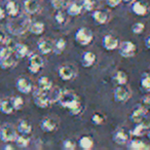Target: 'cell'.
<instances>
[{
	"label": "cell",
	"mask_w": 150,
	"mask_h": 150,
	"mask_svg": "<svg viewBox=\"0 0 150 150\" xmlns=\"http://www.w3.org/2000/svg\"><path fill=\"white\" fill-rule=\"evenodd\" d=\"M106 3L109 7L111 8H114V7L118 6L121 3V0H106Z\"/></svg>",
	"instance_id": "44"
},
{
	"label": "cell",
	"mask_w": 150,
	"mask_h": 150,
	"mask_svg": "<svg viewBox=\"0 0 150 150\" xmlns=\"http://www.w3.org/2000/svg\"><path fill=\"white\" fill-rule=\"evenodd\" d=\"M16 88L22 94H30L33 91V86L31 81L25 77H20L16 82Z\"/></svg>",
	"instance_id": "11"
},
{
	"label": "cell",
	"mask_w": 150,
	"mask_h": 150,
	"mask_svg": "<svg viewBox=\"0 0 150 150\" xmlns=\"http://www.w3.org/2000/svg\"><path fill=\"white\" fill-rule=\"evenodd\" d=\"M93 20L98 25H104L109 21V13L104 9H98L93 13Z\"/></svg>",
	"instance_id": "14"
},
{
	"label": "cell",
	"mask_w": 150,
	"mask_h": 150,
	"mask_svg": "<svg viewBox=\"0 0 150 150\" xmlns=\"http://www.w3.org/2000/svg\"><path fill=\"white\" fill-rule=\"evenodd\" d=\"M54 21L59 24V25H64L67 22V18L65 13H63L62 11H57L56 15H54Z\"/></svg>",
	"instance_id": "41"
},
{
	"label": "cell",
	"mask_w": 150,
	"mask_h": 150,
	"mask_svg": "<svg viewBox=\"0 0 150 150\" xmlns=\"http://www.w3.org/2000/svg\"><path fill=\"white\" fill-rule=\"evenodd\" d=\"M131 96V91L125 86H125H117V88L113 93V98L117 103H127L129 100Z\"/></svg>",
	"instance_id": "6"
},
{
	"label": "cell",
	"mask_w": 150,
	"mask_h": 150,
	"mask_svg": "<svg viewBox=\"0 0 150 150\" xmlns=\"http://www.w3.org/2000/svg\"><path fill=\"white\" fill-rule=\"evenodd\" d=\"M3 149L4 150H13L15 149V146H13L11 143H6V145L3 147Z\"/></svg>",
	"instance_id": "47"
},
{
	"label": "cell",
	"mask_w": 150,
	"mask_h": 150,
	"mask_svg": "<svg viewBox=\"0 0 150 150\" xmlns=\"http://www.w3.org/2000/svg\"><path fill=\"white\" fill-rule=\"evenodd\" d=\"M145 46L147 50H149L150 48V37L149 36H147V37L145 38Z\"/></svg>",
	"instance_id": "48"
},
{
	"label": "cell",
	"mask_w": 150,
	"mask_h": 150,
	"mask_svg": "<svg viewBox=\"0 0 150 150\" xmlns=\"http://www.w3.org/2000/svg\"><path fill=\"white\" fill-rule=\"evenodd\" d=\"M148 129H149V123L144 119L143 121L137 123V125L131 131V134L134 137H142L148 131Z\"/></svg>",
	"instance_id": "18"
},
{
	"label": "cell",
	"mask_w": 150,
	"mask_h": 150,
	"mask_svg": "<svg viewBox=\"0 0 150 150\" xmlns=\"http://www.w3.org/2000/svg\"><path fill=\"white\" fill-rule=\"evenodd\" d=\"M5 16H6V13H5L4 8H2V7L0 6V20H3V19H4Z\"/></svg>",
	"instance_id": "46"
},
{
	"label": "cell",
	"mask_w": 150,
	"mask_h": 150,
	"mask_svg": "<svg viewBox=\"0 0 150 150\" xmlns=\"http://www.w3.org/2000/svg\"><path fill=\"white\" fill-rule=\"evenodd\" d=\"M141 101H142V104L144 105V107H148L150 104V98H149V95L146 94L145 96H143L141 98Z\"/></svg>",
	"instance_id": "45"
},
{
	"label": "cell",
	"mask_w": 150,
	"mask_h": 150,
	"mask_svg": "<svg viewBox=\"0 0 150 150\" xmlns=\"http://www.w3.org/2000/svg\"><path fill=\"white\" fill-rule=\"evenodd\" d=\"M57 102L62 107L66 108L71 115L77 116L83 111V105L81 103L79 96L72 91H63Z\"/></svg>",
	"instance_id": "1"
},
{
	"label": "cell",
	"mask_w": 150,
	"mask_h": 150,
	"mask_svg": "<svg viewBox=\"0 0 150 150\" xmlns=\"http://www.w3.org/2000/svg\"><path fill=\"white\" fill-rule=\"evenodd\" d=\"M18 131H19L20 134H23V135H29L32 132L31 122L29 120H26V119L19 121V123H18Z\"/></svg>",
	"instance_id": "28"
},
{
	"label": "cell",
	"mask_w": 150,
	"mask_h": 150,
	"mask_svg": "<svg viewBox=\"0 0 150 150\" xmlns=\"http://www.w3.org/2000/svg\"><path fill=\"white\" fill-rule=\"evenodd\" d=\"M45 30V26H44L43 23L41 22H33V23H30L29 26V30L32 34H35V35H41L42 33Z\"/></svg>",
	"instance_id": "27"
},
{
	"label": "cell",
	"mask_w": 150,
	"mask_h": 150,
	"mask_svg": "<svg viewBox=\"0 0 150 150\" xmlns=\"http://www.w3.org/2000/svg\"><path fill=\"white\" fill-rule=\"evenodd\" d=\"M11 19L13 20L7 23V29L13 35H23L29 30V26L31 23L29 15H22L20 17L17 16Z\"/></svg>",
	"instance_id": "2"
},
{
	"label": "cell",
	"mask_w": 150,
	"mask_h": 150,
	"mask_svg": "<svg viewBox=\"0 0 150 150\" xmlns=\"http://www.w3.org/2000/svg\"><path fill=\"white\" fill-rule=\"evenodd\" d=\"M58 73L60 78L62 80H64V81H70L76 75L75 69L71 65H63V66H61L59 68Z\"/></svg>",
	"instance_id": "8"
},
{
	"label": "cell",
	"mask_w": 150,
	"mask_h": 150,
	"mask_svg": "<svg viewBox=\"0 0 150 150\" xmlns=\"http://www.w3.org/2000/svg\"><path fill=\"white\" fill-rule=\"evenodd\" d=\"M91 120H92V122L94 123L95 125H101L105 121V117H104V115L101 114V113L96 112L92 115Z\"/></svg>",
	"instance_id": "39"
},
{
	"label": "cell",
	"mask_w": 150,
	"mask_h": 150,
	"mask_svg": "<svg viewBox=\"0 0 150 150\" xmlns=\"http://www.w3.org/2000/svg\"><path fill=\"white\" fill-rule=\"evenodd\" d=\"M5 35H4V33H3L2 31H0V43H3V41H4V39H5Z\"/></svg>",
	"instance_id": "49"
},
{
	"label": "cell",
	"mask_w": 150,
	"mask_h": 150,
	"mask_svg": "<svg viewBox=\"0 0 150 150\" xmlns=\"http://www.w3.org/2000/svg\"><path fill=\"white\" fill-rule=\"evenodd\" d=\"M15 66H16V60H13L11 57L0 61V68L2 69V70H8V69H11Z\"/></svg>",
	"instance_id": "34"
},
{
	"label": "cell",
	"mask_w": 150,
	"mask_h": 150,
	"mask_svg": "<svg viewBox=\"0 0 150 150\" xmlns=\"http://www.w3.org/2000/svg\"><path fill=\"white\" fill-rule=\"evenodd\" d=\"M41 70V67H38L35 66V65H31L29 64L28 65V71H29L31 74H38Z\"/></svg>",
	"instance_id": "43"
},
{
	"label": "cell",
	"mask_w": 150,
	"mask_h": 150,
	"mask_svg": "<svg viewBox=\"0 0 150 150\" xmlns=\"http://www.w3.org/2000/svg\"><path fill=\"white\" fill-rule=\"evenodd\" d=\"M17 137V132L11 125H5L0 129V140L4 143H11Z\"/></svg>",
	"instance_id": "7"
},
{
	"label": "cell",
	"mask_w": 150,
	"mask_h": 150,
	"mask_svg": "<svg viewBox=\"0 0 150 150\" xmlns=\"http://www.w3.org/2000/svg\"><path fill=\"white\" fill-rule=\"evenodd\" d=\"M40 129L45 133H52L58 129V122L52 117H44L40 121Z\"/></svg>",
	"instance_id": "10"
},
{
	"label": "cell",
	"mask_w": 150,
	"mask_h": 150,
	"mask_svg": "<svg viewBox=\"0 0 150 150\" xmlns=\"http://www.w3.org/2000/svg\"><path fill=\"white\" fill-rule=\"evenodd\" d=\"M11 54H13V50L8 46L4 45L0 48V61L9 58V57H11Z\"/></svg>",
	"instance_id": "40"
},
{
	"label": "cell",
	"mask_w": 150,
	"mask_h": 150,
	"mask_svg": "<svg viewBox=\"0 0 150 150\" xmlns=\"http://www.w3.org/2000/svg\"><path fill=\"white\" fill-rule=\"evenodd\" d=\"M66 8H67V13L69 16H71V17H77L83 11L80 3H76V2H72L70 4H68L66 6Z\"/></svg>",
	"instance_id": "24"
},
{
	"label": "cell",
	"mask_w": 150,
	"mask_h": 150,
	"mask_svg": "<svg viewBox=\"0 0 150 150\" xmlns=\"http://www.w3.org/2000/svg\"><path fill=\"white\" fill-rule=\"evenodd\" d=\"M119 40L113 35L107 34L103 37L102 39V45L106 50H114L118 47Z\"/></svg>",
	"instance_id": "12"
},
{
	"label": "cell",
	"mask_w": 150,
	"mask_h": 150,
	"mask_svg": "<svg viewBox=\"0 0 150 150\" xmlns=\"http://www.w3.org/2000/svg\"><path fill=\"white\" fill-rule=\"evenodd\" d=\"M66 46H67L66 40L64 38H59V39H57L52 43V52L56 54H61L66 50Z\"/></svg>",
	"instance_id": "26"
},
{
	"label": "cell",
	"mask_w": 150,
	"mask_h": 150,
	"mask_svg": "<svg viewBox=\"0 0 150 150\" xmlns=\"http://www.w3.org/2000/svg\"><path fill=\"white\" fill-rule=\"evenodd\" d=\"M132 11L136 16L144 17L148 13V5L144 1H137V0H135L134 2H132Z\"/></svg>",
	"instance_id": "13"
},
{
	"label": "cell",
	"mask_w": 150,
	"mask_h": 150,
	"mask_svg": "<svg viewBox=\"0 0 150 150\" xmlns=\"http://www.w3.org/2000/svg\"><path fill=\"white\" fill-rule=\"evenodd\" d=\"M4 11H5V13H6L7 16H9L11 18H15V17H17V16H19L20 6L16 1L11 0V1H8V2L6 3Z\"/></svg>",
	"instance_id": "21"
},
{
	"label": "cell",
	"mask_w": 150,
	"mask_h": 150,
	"mask_svg": "<svg viewBox=\"0 0 150 150\" xmlns=\"http://www.w3.org/2000/svg\"><path fill=\"white\" fill-rule=\"evenodd\" d=\"M78 146L83 150H90L94 147V139L90 136H82L78 140Z\"/></svg>",
	"instance_id": "25"
},
{
	"label": "cell",
	"mask_w": 150,
	"mask_h": 150,
	"mask_svg": "<svg viewBox=\"0 0 150 150\" xmlns=\"http://www.w3.org/2000/svg\"><path fill=\"white\" fill-rule=\"evenodd\" d=\"M75 41L77 42L79 45L81 46H86L93 41L94 39V35H93V32L91 31L88 28L81 27L75 32L74 35Z\"/></svg>",
	"instance_id": "3"
},
{
	"label": "cell",
	"mask_w": 150,
	"mask_h": 150,
	"mask_svg": "<svg viewBox=\"0 0 150 150\" xmlns=\"http://www.w3.org/2000/svg\"><path fill=\"white\" fill-rule=\"evenodd\" d=\"M52 43L54 42L50 39H41L38 41L37 48L41 54H48L52 52Z\"/></svg>",
	"instance_id": "20"
},
{
	"label": "cell",
	"mask_w": 150,
	"mask_h": 150,
	"mask_svg": "<svg viewBox=\"0 0 150 150\" xmlns=\"http://www.w3.org/2000/svg\"><path fill=\"white\" fill-rule=\"evenodd\" d=\"M38 88L42 92L48 93L52 88V81L47 76H41L38 79Z\"/></svg>",
	"instance_id": "23"
},
{
	"label": "cell",
	"mask_w": 150,
	"mask_h": 150,
	"mask_svg": "<svg viewBox=\"0 0 150 150\" xmlns=\"http://www.w3.org/2000/svg\"><path fill=\"white\" fill-rule=\"evenodd\" d=\"M50 4L56 11H62L68 5V0H52Z\"/></svg>",
	"instance_id": "36"
},
{
	"label": "cell",
	"mask_w": 150,
	"mask_h": 150,
	"mask_svg": "<svg viewBox=\"0 0 150 150\" xmlns=\"http://www.w3.org/2000/svg\"><path fill=\"white\" fill-rule=\"evenodd\" d=\"M33 100L34 104L38 107V108H47L52 104V101H50V97H48V93L42 92L41 90L37 88V90L34 91L33 93Z\"/></svg>",
	"instance_id": "4"
},
{
	"label": "cell",
	"mask_w": 150,
	"mask_h": 150,
	"mask_svg": "<svg viewBox=\"0 0 150 150\" xmlns=\"http://www.w3.org/2000/svg\"><path fill=\"white\" fill-rule=\"evenodd\" d=\"M118 52L123 58H132L136 54L137 52V46L134 42L127 40V41L119 42L118 44Z\"/></svg>",
	"instance_id": "5"
},
{
	"label": "cell",
	"mask_w": 150,
	"mask_h": 150,
	"mask_svg": "<svg viewBox=\"0 0 150 150\" xmlns=\"http://www.w3.org/2000/svg\"><path fill=\"white\" fill-rule=\"evenodd\" d=\"M16 142V145L18 146L19 148H26L29 146L30 144V138L28 137V135H23V134H21V135L16 137L15 141Z\"/></svg>",
	"instance_id": "31"
},
{
	"label": "cell",
	"mask_w": 150,
	"mask_h": 150,
	"mask_svg": "<svg viewBox=\"0 0 150 150\" xmlns=\"http://www.w3.org/2000/svg\"><path fill=\"white\" fill-rule=\"evenodd\" d=\"M82 9L86 11H93L95 8V0H81L80 1Z\"/></svg>",
	"instance_id": "37"
},
{
	"label": "cell",
	"mask_w": 150,
	"mask_h": 150,
	"mask_svg": "<svg viewBox=\"0 0 150 150\" xmlns=\"http://www.w3.org/2000/svg\"><path fill=\"white\" fill-rule=\"evenodd\" d=\"M24 8L27 15H35L39 11L40 6L38 0H25L24 1Z\"/></svg>",
	"instance_id": "16"
},
{
	"label": "cell",
	"mask_w": 150,
	"mask_h": 150,
	"mask_svg": "<svg viewBox=\"0 0 150 150\" xmlns=\"http://www.w3.org/2000/svg\"><path fill=\"white\" fill-rule=\"evenodd\" d=\"M97 61V56L92 52H86L82 54L81 59V64L86 68H90V67L94 66L95 63Z\"/></svg>",
	"instance_id": "22"
},
{
	"label": "cell",
	"mask_w": 150,
	"mask_h": 150,
	"mask_svg": "<svg viewBox=\"0 0 150 150\" xmlns=\"http://www.w3.org/2000/svg\"><path fill=\"white\" fill-rule=\"evenodd\" d=\"M112 140L117 145H125L129 141V134L123 129H117L113 134Z\"/></svg>",
	"instance_id": "15"
},
{
	"label": "cell",
	"mask_w": 150,
	"mask_h": 150,
	"mask_svg": "<svg viewBox=\"0 0 150 150\" xmlns=\"http://www.w3.org/2000/svg\"><path fill=\"white\" fill-rule=\"evenodd\" d=\"M13 54H15L17 59H24L29 54V47L26 44L16 43L15 47L13 50Z\"/></svg>",
	"instance_id": "19"
},
{
	"label": "cell",
	"mask_w": 150,
	"mask_h": 150,
	"mask_svg": "<svg viewBox=\"0 0 150 150\" xmlns=\"http://www.w3.org/2000/svg\"><path fill=\"white\" fill-rule=\"evenodd\" d=\"M29 64L31 65H35V66L38 67H43L44 62H43V59L39 56V54H31L29 56Z\"/></svg>",
	"instance_id": "35"
},
{
	"label": "cell",
	"mask_w": 150,
	"mask_h": 150,
	"mask_svg": "<svg viewBox=\"0 0 150 150\" xmlns=\"http://www.w3.org/2000/svg\"><path fill=\"white\" fill-rule=\"evenodd\" d=\"M11 105H13V110L18 111V110H22L24 108V105H25V102H24V99L20 96H16L13 98L11 99Z\"/></svg>",
	"instance_id": "33"
},
{
	"label": "cell",
	"mask_w": 150,
	"mask_h": 150,
	"mask_svg": "<svg viewBox=\"0 0 150 150\" xmlns=\"http://www.w3.org/2000/svg\"><path fill=\"white\" fill-rule=\"evenodd\" d=\"M135 0H121V2H125V3H132L134 2Z\"/></svg>",
	"instance_id": "50"
},
{
	"label": "cell",
	"mask_w": 150,
	"mask_h": 150,
	"mask_svg": "<svg viewBox=\"0 0 150 150\" xmlns=\"http://www.w3.org/2000/svg\"><path fill=\"white\" fill-rule=\"evenodd\" d=\"M146 115H147V107L140 106L132 111L131 115H129V119H131L132 122L139 123L145 119Z\"/></svg>",
	"instance_id": "9"
},
{
	"label": "cell",
	"mask_w": 150,
	"mask_h": 150,
	"mask_svg": "<svg viewBox=\"0 0 150 150\" xmlns=\"http://www.w3.org/2000/svg\"><path fill=\"white\" fill-rule=\"evenodd\" d=\"M144 31H145V25L143 23L137 22V23L133 24V26H132V32L134 34H136V35H141Z\"/></svg>",
	"instance_id": "38"
},
{
	"label": "cell",
	"mask_w": 150,
	"mask_h": 150,
	"mask_svg": "<svg viewBox=\"0 0 150 150\" xmlns=\"http://www.w3.org/2000/svg\"><path fill=\"white\" fill-rule=\"evenodd\" d=\"M140 84L143 91H145V93H148L150 90V77L149 74L147 72H144L141 76V80H140Z\"/></svg>",
	"instance_id": "32"
},
{
	"label": "cell",
	"mask_w": 150,
	"mask_h": 150,
	"mask_svg": "<svg viewBox=\"0 0 150 150\" xmlns=\"http://www.w3.org/2000/svg\"><path fill=\"white\" fill-rule=\"evenodd\" d=\"M127 147L129 150H149L150 146L147 143L143 142L142 140L134 139L131 141H127Z\"/></svg>",
	"instance_id": "17"
},
{
	"label": "cell",
	"mask_w": 150,
	"mask_h": 150,
	"mask_svg": "<svg viewBox=\"0 0 150 150\" xmlns=\"http://www.w3.org/2000/svg\"><path fill=\"white\" fill-rule=\"evenodd\" d=\"M76 148V144L70 139H66L63 142V149L65 150H74Z\"/></svg>",
	"instance_id": "42"
},
{
	"label": "cell",
	"mask_w": 150,
	"mask_h": 150,
	"mask_svg": "<svg viewBox=\"0 0 150 150\" xmlns=\"http://www.w3.org/2000/svg\"><path fill=\"white\" fill-rule=\"evenodd\" d=\"M127 79H129L127 74L121 70L117 71L114 74V76H113V81H114L117 86H125V84H127Z\"/></svg>",
	"instance_id": "29"
},
{
	"label": "cell",
	"mask_w": 150,
	"mask_h": 150,
	"mask_svg": "<svg viewBox=\"0 0 150 150\" xmlns=\"http://www.w3.org/2000/svg\"><path fill=\"white\" fill-rule=\"evenodd\" d=\"M13 105H11V100L4 99V100L0 101V112L4 113V114H11L13 112Z\"/></svg>",
	"instance_id": "30"
}]
</instances>
